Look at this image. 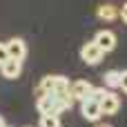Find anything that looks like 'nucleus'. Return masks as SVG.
I'll use <instances>...</instances> for the list:
<instances>
[{
  "instance_id": "1",
  "label": "nucleus",
  "mask_w": 127,
  "mask_h": 127,
  "mask_svg": "<svg viewBox=\"0 0 127 127\" xmlns=\"http://www.w3.org/2000/svg\"><path fill=\"white\" fill-rule=\"evenodd\" d=\"M74 105V98L69 94L65 96H56V94H42L36 100V107L40 112V116H60L65 109H69Z\"/></svg>"
},
{
  "instance_id": "2",
  "label": "nucleus",
  "mask_w": 127,
  "mask_h": 127,
  "mask_svg": "<svg viewBox=\"0 0 127 127\" xmlns=\"http://www.w3.org/2000/svg\"><path fill=\"white\" fill-rule=\"evenodd\" d=\"M69 83H71V80H67L65 76H56V74H51V76H45V78L40 80L36 94H38V96H42V94L65 96V94H69Z\"/></svg>"
},
{
  "instance_id": "3",
  "label": "nucleus",
  "mask_w": 127,
  "mask_h": 127,
  "mask_svg": "<svg viewBox=\"0 0 127 127\" xmlns=\"http://www.w3.org/2000/svg\"><path fill=\"white\" fill-rule=\"evenodd\" d=\"M80 114H83V118L85 121H89V123H96L103 114H100V103L96 100V98H85V100H80Z\"/></svg>"
},
{
  "instance_id": "4",
  "label": "nucleus",
  "mask_w": 127,
  "mask_h": 127,
  "mask_svg": "<svg viewBox=\"0 0 127 127\" xmlns=\"http://www.w3.org/2000/svg\"><path fill=\"white\" fill-rule=\"evenodd\" d=\"M103 51L96 47V42L92 40V42H85L83 47H80V60L83 63H87V65H98L100 60H103Z\"/></svg>"
},
{
  "instance_id": "5",
  "label": "nucleus",
  "mask_w": 127,
  "mask_h": 127,
  "mask_svg": "<svg viewBox=\"0 0 127 127\" xmlns=\"http://www.w3.org/2000/svg\"><path fill=\"white\" fill-rule=\"evenodd\" d=\"M92 92H94V87L87 80H74V83H69V96L74 100H85V98L92 96Z\"/></svg>"
},
{
  "instance_id": "6",
  "label": "nucleus",
  "mask_w": 127,
  "mask_h": 127,
  "mask_svg": "<svg viewBox=\"0 0 127 127\" xmlns=\"http://www.w3.org/2000/svg\"><path fill=\"white\" fill-rule=\"evenodd\" d=\"M94 42H96V47H98L103 54H107V51L116 49V36H114L109 29H103V31H98V33L94 36Z\"/></svg>"
},
{
  "instance_id": "7",
  "label": "nucleus",
  "mask_w": 127,
  "mask_h": 127,
  "mask_svg": "<svg viewBox=\"0 0 127 127\" xmlns=\"http://www.w3.org/2000/svg\"><path fill=\"white\" fill-rule=\"evenodd\" d=\"M4 45H7V54H9V58L22 63V58L27 56V42H25L22 38H11V40L4 42Z\"/></svg>"
},
{
  "instance_id": "8",
  "label": "nucleus",
  "mask_w": 127,
  "mask_h": 127,
  "mask_svg": "<svg viewBox=\"0 0 127 127\" xmlns=\"http://www.w3.org/2000/svg\"><path fill=\"white\" fill-rule=\"evenodd\" d=\"M118 109H121V98H118L114 92H105V96L100 98V114L112 116V114H116Z\"/></svg>"
},
{
  "instance_id": "9",
  "label": "nucleus",
  "mask_w": 127,
  "mask_h": 127,
  "mask_svg": "<svg viewBox=\"0 0 127 127\" xmlns=\"http://www.w3.org/2000/svg\"><path fill=\"white\" fill-rule=\"evenodd\" d=\"M0 71H2V76L4 78H18L20 76V71H22V63L20 60H7L4 65H0Z\"/></svg>"
},
{
  "instance_id": "10",
  "label": "nucleus",
  "mask_w": 127,
  "mask_h": 127,
  "mask_svg": "<svg viewBox=\"0 0 127 127\" xmlns=\"http://www.w3.org/2000/svg\"><path fill=\"white\" fill-rule=\"evenodd\" d=\"M96 16H98L100 20H105V22H112V20H116V18L121 16V11H118L114 4H100L98 11H96Z\"/></svg>"
},
{
  "instance_id": "11",
  "label": "nucleus",
  "mask_w": 127,
  "mask_h": 127,
  "mask_svg": "<svg viewBox=\"0 0 127 127\" xmlns=\"http://www.w3.org/2000/svg\"><path fill=\"white\" fill-rule=\"evenodd\" d=\"M103 83L112 89V87H118L121 85V71H116V69H112V71H107L105 76H103Z\"/></svg>"
},
{
  "instance_id": "12",
  "label": "nucleus",
  "mask_w": 127,
  "mask_h": 127,
  "mask_svg": "<svg viewBox=\"0 0 127 127\" xmlns=\"http://www.w3.org/2000/svg\"><path fill=\"white\" fill-rule=\"evenodd\" d=\"M40 127H60L58 116H40Z\"/></svg>"
},
{
  "instance_id": "13",
  "label": "nucleus",
  "mask_w": 127,
  "mask_h": 127,
  "mask_svg": "<svg viewBox=\"0 0 127 127\" xmlns=\"http://www.w3.org/2000/svg\"><path fill=\"white\" fill-rule=\"evenodd\" d=\"M9 60V54H7V45L4 42H0V65H4Z\"/></svg>"
},
{
  "instance_id": "14",
  "label": "nucleus",
  "mask_w": 127,
  "mask_h": 127,
  "mask_svg": "<svg viewBox=\"0 0 127 127\" xmlns=\"http://www.w3.org/2000/svg\"><path fill=\"white\" fill-rule=\"evenodd\" d=\"M118 87L127 94V69H125V71H121V85H118Z\"/></svg>"
},
{
  "instance_id": "15",
  "label": "nucleus",
  "mask_w": 127,
  "mask_h": 127,
  "mask_svg": "<svg viewBox=\"0 0 127 127\" xmlns=\"http://www.w3.org/2000/svg\"><path fill=\"white\" fill-rule=\"evenodd\" d=\"M118 11H121V18H123V20L127 22V2L123 4V7H121V9H118Z\"/></svg>"
},
{
  "instance_id": "16",
  "label": "nucleus",
  "mask_w": 127,
  "mask_h": 127,
  "mask_svg": "<svg viewBox=\"0 0 127 127\" xmlns=\"http://www.w3.org/2000/svg\"><path fill=\"white\" fill-rule=\"evenodd\" d=\"M0 127H9L7 123H4V121H2V116H0Z\"/></svg>"
},
{
  "instance_id": "17",
  "label": "nucleus",
  "mask_w": 127,
  "mask_h": 127,
  "mask_svg": "<svg viewBox=\"0 0 127 127\" xmlns=\"http://www.w3.org/2000/svg\"><path fill=\"white\" fill-rule=\"evenodd\" d=\"M96 127H114V125H107V123H100V125H96Z\"/></svg>"
}]
</instances>
